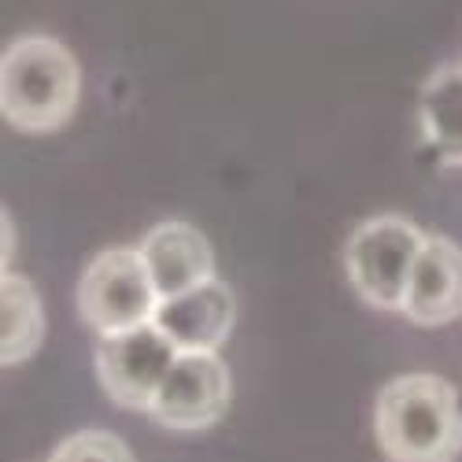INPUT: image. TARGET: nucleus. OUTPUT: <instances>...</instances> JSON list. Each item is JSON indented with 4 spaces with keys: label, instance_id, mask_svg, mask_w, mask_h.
I'll list each match as a JSON object with an SVG mask.
<instances>
[{
    "label": "nucleus",
    "instance_id": "1",
    "mask_svg": "<svg viewBox=\"0 0 462 462\" xmlns=\"http://www.w3.org/2000/svg\"><path fill=\"white\" fill-rule=\"evenodd\" d=\"M374 437L389 462H455L462 455V403L440 374L389 381L374 407Z\"/></svg>",
    "mask_w": 462,
    "mask_h": 462
},
{
    "label": "nucleus",
    "instance_id": "2",
    "mask_svg": "<svg viewBox=\"0 0 462 462\" xmlns=\"http://www.w3.org/2000/svg\"><path fill=\"white\" fill-rule=\"evenodd\" d=\"M82 100V67L49 33H23L5 49L0 111L23 134H56Z\"/></svg>",
    "mask_w": 462,
    "mask_h": 462
},
{
    "label": "nucleus",
    "instance_id": "3",
    "mask_svg": "<svg viewBox=\"0 0 462 462\" xmlns=\"http://www.w3.org/2000/svg\"><path fill=\"white\" fill-rule=\"evenodd\" d=\"M426 234L403 215H377L356 226L344 248L352 289L377 311H403L411 266Z\"/></svg>",
    "mask_w": 462,
    "mask_h": 462
},
{
    "label": "nucleus",
    "instance_id": "4",
    "mask_svg": "<svg viewBox=\"0 0 462 462\" xmlns=\"http://www.w3.org/2000/svg\"><path fill=\"white\" fill-rule=\"evenodd\" d=\"M160 292L144 266L141 248H107L89 259L79 282V315L89 329L104 337L152 322Z\"/></svg>",
    "mask_w": 462,
    "mask_h": 462
},
{
    "label": "nucleus",
    "instance_id": "5",
    "mask_svg": "<svg viewBox=\"0 0 462 462\" xmlns=\"http://www.w3.org/2000/svg\"><path fill=\"white\" fill-rule=\"evenodd\" d=\"M178 356H181L178 344L156 322H141V326L100 337L97 374L104 393L119 407L148 411Z\"/></svg>",
    "mask_w": 462,
    "mask_h": 462
},
{
    "label": "nucleus",
    "instance_id": "6",
    "mask_svg": "<svg viewBox=\"0 0 462 462\" xmlns=\"http://www.w3.org/2000/svg\"><path fill=\"white\" fill-rule=\"evenodd\" d=\"M229 407V370L215 352H181L163 377L148 414L163 430H208Z\"/></svg>",
    "mask_w": 462,
    "mask_h": 462
},
{
    "label": "nucleus",
    "instance_id": "7",
    "mask_svg": "<svg viewBox=\"0 0 462 462\" xmlns=\"http://www.w3.org/2000/svg\"><path fill=\"white\" fill-rule=\"evenodd\" d=\"M403 315L414 326H448L462 315V248L451 237L426 234L411 266Z\"/></svg>",
    "mask_w": 462,
    "mask_h": 462
},
{
    "label": "nucleus",
    "instance_id": "8",
    "mask_svg": "<svg viewBox=\"0 0 462 462\" xmlns=\"http://www.w3.org/2000/svg\"><path fill=\"white\" fill-rule=\"evenodd\" d=\"M178 352H215L234 329V292L226 282L208 278L178 296H163L152 315Z\"/></svg>",
    "mask_w": 462,
    "mask_h": 462
},
{
    "label": "nucleus",
    "instance_id": "9",
    "mask_svg": "<svg viewBox=\"0 0 462 462\" xmlns=\"http://www.w3.org/2000/svg\"><path fill=\"white\" fill-rule=\"evenodd\" d=\"M137 248L144 255V266H148L152 282H156L160 300L163 296H178V292H185L192 285L215 278L211 245L192 222L171 218V222L152 226Z\"/></svg>",
    "mask_w": 462,
    "mask_h": 462
},
{
    "label": "nucleus",
    "instance_id": "10",
    "mask_svg": "<svg viewBox=\"0 0 462 462\" xmlns=\"http://www.w3.org/2000/svg\"><path fill=\"white\" fill-rule=\"evenodd\" d=\"M421 137L444 167H462V63L437 67L418 93Z\"/></svg>",
    "mask_w": 462,
    "mask_h": 462
},
{
    "label": "nucleus",
    "instance_id": "11",
    "mask_svg": "<svg viewBox=\"0 0 462 462\" xmlns=\"http://www.w3.org/2000/svg\"><path fill=\"white\" fill-rule=\"evenodd\" d=\"M0 303H5V311H0L5 315V348H0V359H5V366H19L37 352V344L45 337V307L37 289L12 271H5Z\"/></svg>",
    "mask_w": 462,
    "mask_h": 462
},
{
    "label": "nucleus",
    "instance_id": "12",
    "mask_svg": "<svg viewBox=\"0 0 462 462\" xmlns=\"http://www.w3.org/2000/svg\"><path fill=\"white\" fill-rule=\"evenodd\" d=\"M52 462H137L134 451L126 448V440H119L107 430H86V433H74L67 437Z\"/></svg>",
    "mask_w": 462,
    "mask_h": 462
},
{
    "label": "nucleus",
    "instance_id": "13",
    "mask_svg": "<svg viewBox=\"0 0 462 462\" xmlns=\"http://www.w3.org/2000/svg\"><path fill=\"white\" fill-rule=\"evenodd\" d=\"M12 255H15V222L5 211V271H12Z\"/></svg>",
    "mask_w": 462,
    "mask_h": 462
}]
</instances>
